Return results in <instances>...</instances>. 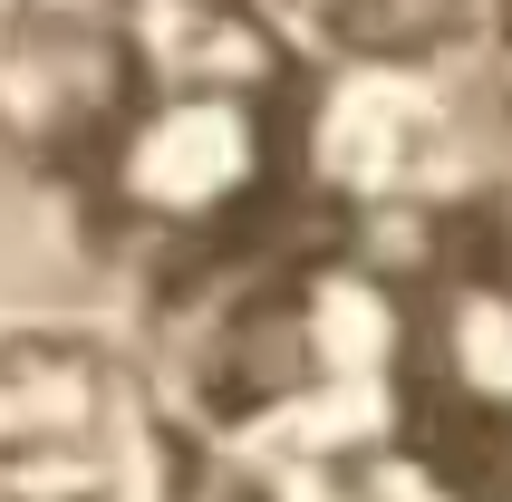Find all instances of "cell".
Segmentation results:
<instances>
[{"label": "cell", "mask_w": 512, "mask_h": 502, "mask_svg": "<svg viewBox=\"0 0 512 502\" xmlns=\"http://www.w3.org/2000/svg\"><path fill=\"white\" fill-rule=\"evenodd\" d=\"M126 107L107 116V203L165 242H223L271 203L300 136L281 29L252 10L126 20Z\"/></svg>", "instance_id": "obj_1"}, {"label": "cell", "mask_w": 512, "mask_h": 502, "mask_svg": "<svg viewBox=\"0 0 512 502\" xmlns=\"http://www.w3.org/2000/svg\"><path fill=\"white\" fill-rule=\"evenodd\" d=\"M194 445L126 348L78 329L0 338V502H184Z\"/></svg>", "instance_id": "obj_2"}, {"label": "cell", "mask_w": 512, "mask_h": 502, "mask_svg": "<svg viewBox=\"0 0 512 502\" xmlns=\"http://www.w3.org/2000/svg\"><path fill=\"white\" fill-rule=\"evenodd\" d=\"M406 396L445 483H512V232L455 242L406 309Z\"/></svg>", "instance_id": "obj_3"}]
</instances>
